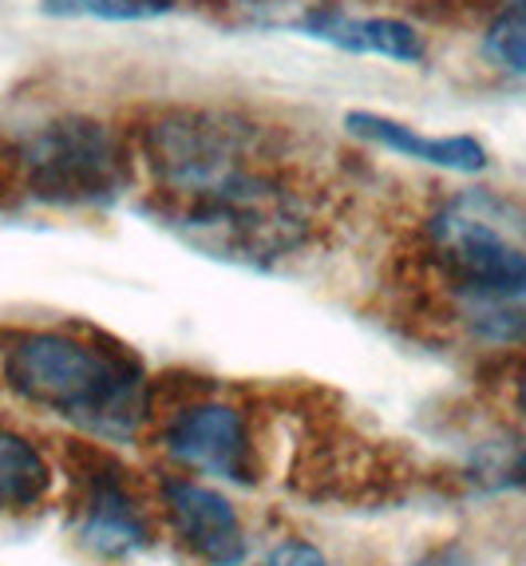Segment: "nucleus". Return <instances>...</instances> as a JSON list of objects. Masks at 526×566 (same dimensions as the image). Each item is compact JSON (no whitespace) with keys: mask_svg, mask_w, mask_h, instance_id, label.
Segmentation results:
<instances>
[{"mask_svg":"<svg viewBox=\"0 0 526 566\" xmlns=\"http://www.w3.org/2000/svg\"><path fill=\"white\" fill-rule=\"evenodd\" d=\"M4 380L32 408L104 436H132L147 416V373L139 360L75 333H20L4 353Z\"/></svg>","mask_w":526,"mask_h":566,"instance_id":"f257e3e1","label":"nucleus"},{"mask_svg":"<svg viewBox=\"0 0 526 566\" xmlns=\"http://www.w3.org/2000/svg\"><path fill=\"white\" fill-rule=\"evenodd\" d=\"M432 254L463 317L526 305V210L495 190H463L432 214Z\"/></svg>","mask_w":526,"mask_h":566,"instance_id":"f03ea898","label":"nucleus"},{"mask_svg":"<svg viewBox=\"0 0 526 566\" xmlns=\"http://www.w3.org/2000/svg\"><path fill=\"white\" fill-rule=\"evenodd\" d=\"M143 163L170 202L222 195L265 170L270 143L257 123L218 107H170L139 135Z\"/></svg>","mask_w":526,"mask_h":566,"instance_id":"7ed1b4c3","label":"nucleus"},{"mask_svg":"<svg viewBox=\"0 0 526 566\" xmlns=\"http://www.w3.org/2000/svg\"><path fill=\"white\" fill-rule=\"evenodd\" d=\"M167 218L190 242L234 262L285 258L305 242V227H309L305 202L273 170H257L210 199L175 202Z\"/></svg>","mask_w":526,"mask_h":566,"instance_id":"20e7f679","label":"nucleus"},{"mask_svg":"<svg viewBox=\"0 0 526 566\" xmlns=\"http://www.w3.org/2000/svg\"><path fill=\"white\" fill-rule=\"evenodd\" d=\"M20 167L32 195L56 207L112 202L132 179L123 139L92 115H64L36 127L20 147Z\"/></svg>","mask_w":526,"mask_h":566,"instance_id":"39448f33","label":"nucleus"},{"mask_svg":"<svg viewBox=\"0 0 526 566\" xmlns=\"http://www.w3.org/2000/svg\"><path fill=\"white\" fill-rule=\"evenodd\" d=\"M162 448L175 463L190 472L218 475V480L242 483L250 472V436H245V416L222 400H202L187 405L170 416Z\"/></svg>","mask_w":526,"mask_h":566,"instance_id":"423d86ee","label":"nucleus"},{"mask_svg":"<svg viewBox=\"0 0 526 566\" xmlns=\"http://www.w3.org/2000/svg\"><path fill=\"white\" fill-rule=\"evenodd\" d=\"M162 511L187 551L207 558L210 566H238L245 558L242 520L222 491L170 475L162 480Z\"/></svg>","mask_w":526,"mask_h":566,"instance_id":"0eeeda50","label":"nucleus"},{"mask_svg":"<svg viewBox=\"0 0 526 566\" xmlns=\"http://www.w3.org/2000/svg\"><path fill=\"white\" fill-rule=\"evenodd\" d=\"M99 455L87 460V468L80 472V538L99 555H132L150 543L147 520H143L139 500L132 495L127 480L119 475L115 463L95 468Z\"/></svg>","mask_w":526,"mask_h":566,"instance_id":"6e6552de","label":"nucleus"},{"mask_svg":"<svg viewBox=\"0 0 526 566\" xmlns=\"http://www.w3.org/2000/svg\"><path fill=\"white\" fill-rule=\"evenodd\" d=\"M297 36L337 48L345 56H376L392 64H420L428 56V40L415 24L400 17H353V12H305L290 24Z\"/></svg>","mask_w":526,"mask_h":566,"instance_id":"1a4fd4ad","label":"nucleus"},{"mask_svg":"<svg viewBox=\"0 0 526 566\" xmlns=\"http://www.w3.org/2000/svg\"><path fill=\"white\" fill-rule=\"evenodd\" d=\"M348 135L385 147L400 159L423 163V167L451 170V175H483L491 167V155L475 135H423L412 123H400L380 112H348Z\"/></svg>","mask_w":526,"mask_h":566,"instance_id":"9d476101","label":"nucleus"},{"mask_svg":"<svg viewBox=\"0 0 526 566\" xmlns=\"http://www.w3.org/2000/svg\"><path fill=\"white\" fill-rule=\"evenodd\" d=\"M48 491H52V468L44 452L17 428L0 424V515L40 507Z\"/></svg>","mask_w":526,"mask_h":566,"instance_id":"9b49d317","label":"nucleus"},{"mask_svg":"<svg viewBox=\"0 0 526 566\" xmlns=\"http://www.w3.org/2000/svg\"><path fill=\"white\" fill-rule=\"evenodd\" d=\"M182 0H44L52 17H87L104 24H147L179 9Z\"/></svg>","mask_w":526,"mask_h":566,"instance_id":"f8f14e48","label":"nucleus"},{"mask_svg":"<svg viewBox=\"0 0 526 566\" xmlns=\"http://www.w3.org/2000/svg\"><path fill=\"white\" fill-rule=\"evenodd\" d=\"M483 56L491 67L526 76V0H511L483 32Z\"/></svg>","mask_w":526,"mask_h":566,"instance_id":"ddd939ff","label":"nucleus"},{"mask_svg":"<svg viewBox=\"0 0 526 566\" xmlns=\"http://www.w3.org/2000/svg\"><path fill=\"white\" fill-rule=\"evenodd\" d=\"M270 566H329V558L305 538H285L282 547L270 555Z\"/></svg>","mask_w":526,"mask_h":566,"instance_id":"4468645a","label":"nucleus"},{"mask_svg":"<svg viewBox=\"0 0 526 566\" xmlns=\"http://www.w3.org/2000/svg\"><path fill=\"white\" fill-rule=\"evenodd\" d=\"M515 405H518V412H523V420H526V373L518 377V388H515Z\"/></svg>","mask_w":526,"mask_h":566,"instance_id":"2eb2a0df","label":"nucleus"}]
</instances>
